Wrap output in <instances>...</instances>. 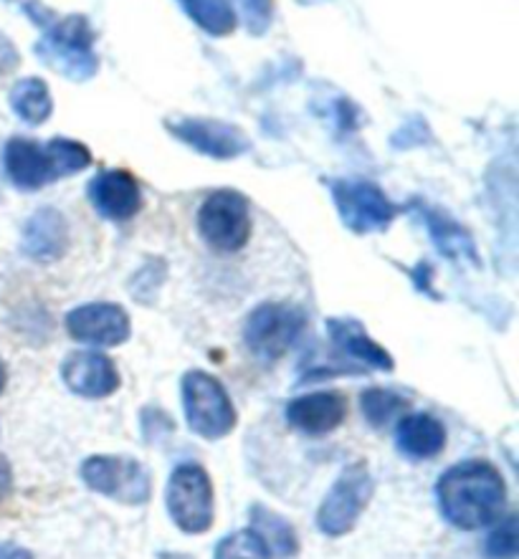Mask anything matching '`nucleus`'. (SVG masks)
<instances>
[{
  "mask_svg": "<svg viewBox=\"0 0 519 559\" xmlns=\"http://www.w3.org/2000/svg\"><path fill=\"white\" fill-rule=\"evenodd\" d=\"M186 13L211 36H228L236 28V13L228 0H178Z\"/></svg>",
  "mask_w": 519,
  "mask_h": 559,
  "instance_id": "22",
  "label": "nucleus"
},
{
  "mask_svg": "<svg viewBox=\"0 0 519 559\" xmlns=\"http://www.w3.org/2000/svg\"><path fill=\"white\" fill-rule=\"evenodd\" d=\"M167 130H170L175 138L186 142L198 153L215 159H231L236 155H244L249 150V140L241 130H236L234 124L219 122V119H175V122H167Z\"/></svg>",
  "mask_w": 519,
  "mask_h": 559,
  "instance_id": "11",
  "label": "nucleus"
},
{
  "mask_svg": "<svg viewBox=\"0 0 519 559\" xmlns=\"http://www.w3.org/2000/svg\"><path fill=\"white\" fill-rule=\"evenodd\" d=\"M90 201L104 218L125 223L142 207L138 180L125 170H104L90 182Z\"/></svg>",
  "mask_w": 519,
  "mask_h": 559,
  "instance_id": "13",
  "label": "nucleus"
},
{
  "mask_svg": "<svg viewBox=\"0 0 519 559\" xmlns=\"http://www.w3.org/2000/svg\"><path fill=\"white\" fill-rule=\"evenodd\" d=\"M61 378L71 393L82 397H109L119 388L115 362L102 353H74L63 359Z\"/></svg>",
  "mask_w": 519,
  "mask_h": 559,
  "instance_id": "12",
  "label": "nucleus"
},
{
  "mask_svg": "<svg viewBox=\"0 0 519 559\" xmlns=\"http://www.w3.org/2000/svg\"><path fill=\"white\" fill-rule=\"evenodd\" d=\"M0 559H34V555H31L26 547H19V545H11V542H3V545H0Z\"/></svg>",
  "mask_w": 519,
  "mask_h": 559,
  "instance_id": "29",
  "label": "nucleus"
},
{
  "mask_svg": "<svg viewBox=\"0 0 519 559\" xmlns=\"http://www.w3.org/2000/svg\"><path fill=\"white\" fill-rule=\"evenodd\" d=\"M82 478L92 491L125 507H142L153 497V481L138 459L92 456L82 463Z\"/></svg>",
  "mask_w": 519,
  "mask_h": 559,
  "instance_id": "8",
  "label": "nucleus"
},
{
  "mask_svg": "<svg viewBox=\"0 0 519 559\" xmlns=\"http://www.w3.org/2000/svg\"><path fill=\"white\" fill-rule=\"evenodd\" d=\"M347 418V397L338 390H325V393H309L286 405V420L297 430L309 436L330 433L342 420Z\"/></svg>",
  "mask_w": 519,
  "mask_h": 559,
  "instance_id": "14",
  "label": "nucleus"
},
{
  "mask_svg": "<svg viewBox=\"0 0 519 559\" xmlns=\"http://www.w3.org/2000/svg\"><path fill=\"white\" fill-rule=\"evenodd\" d=\"M5 380H8L5 367H3V362H0V393H3V390H5Z\"/></svg>",
  "mask_w": 519,
  "mask_h": 559,
  "instance_id": "31",
  "label": "nucleus"
},
{
  "mask_svg": "<svg viewBox=\"0 0 519 559\" xmlns=\"http://www.w3.org/2000/svg\"><path fill=\"white\" fill-rule=\"evenodd\" d=\"M67 330L76 342L94 347H117L130 340V317L117 305H84L69 311Z\"/></svg>",
  "mask_w": 519,
  "mask_h": 559,
  "instance_id": "10",
  "label": "nucleus"
},
{
  "mask_svg": "<svg viewBox=\"0 0 519 559\" xmlns=\"http://www.w3.org/2000/svg\"><path fill=\"white\" fill-rule=\"evenodd\" d=\"M398 449L415 461L436 459L446 445V428L428 413L405 415L396 430Z\"/></svg>",
  "mask_w": 519,
  "mask_h": 559,
  "instance_id": "16",
  "label": "nucleus"
},
{
  "mask_svg": "<svg viewBox=\"0 0 519 559\" xmlns=\"http://www.w3.org/2000/svg\"><path fill=\"white\" fill-rule=\"evenodd\" d=\"M23 253L38 263L59 261L69 249V223L54 207H42L23 228Z\"/></svg>",
  "mask_w": 519,
  "mask_h": 559,
  "instance_id": "15",
  "label": "nucleus"
},
{
  "mask_svg": "<svg viewBox=\"0 0 519 559\" xmlns=\"http://www.w3.org/2000/svg\"><path fill=\"white\" fill-rule=\"evenodd\" d=\"M302 330H305V314L297 307L267 301L246 319L244 342L253 357L271 365L290 353Z\"/></svg>",
  "mask_w": 519,
  "mask_h": 559,
  "instance_id": "7",
  "label": "nucleus"
},
{
  "mask_svg": "<svg viewBox=\"0 0 519 559\" xmlns=\"http://www.w3.org/2000/svg\"><path fill=\"white\" fill-rule=\"evenodd\" d=\"M484 552L489 559H515L519 552V532H517V516L509 514L507 519L494 526V532L486 539Z\"/></svg>",
  "mask_w": 519,
  "mask_h": 559,
  "instance_id": "25",
  "label": "nucleus"
},
{
  "mask_svg": "<svg viewBox=\"0 0 519 559\" xmlns=\"http://www.w3.org/2000/svg\"><path fill=\"white\" fill-rule=\"evenodd\" d=\"M198 230L211 249L221 253L241 251L251 238V207L236 190H215L198 211Z\"/></svg>",
  "mask_w": 519,
  "mask_h": 559,
  "instance_id": "6",
  "label": "nucleus"
},
{
  "mask_svg": "<svg viewBox=\"0 0 519 559\" xmlns=\"http://www.w3.org/2000/svg\"><path fill=\"white\" fill-rule=\"evenodd\" d=\"M167 514L186 534H205L215 519V493L208 471L198 463H180L167 481Z\"/></svg>",
  "mask_w": 519,
  "mask_h": 559,
  "instance_id": "4",
  "label": "nucleus"
},
{
  "mask_svg": "<svg viewBox=\"0 0 519 559\" xmlns=\"http://www.w3.org/2000/svg\"><path fill=\"white\" fill-rule=\"evenodd\" d=\"M213 559H271L263 542L251 530L228 534L219 542Z\"/></svg>",
  "mask_w": 519,
  "mask_h": 559,
  "instance_id": "24",
  "label": "nucleus"
},
{
  "mask_svg": "<svg viewBox=\"0 0 519 559\" xmlns=\"http://www.w3.org/2000/svg\"><path fill=\"white\" fill-rule=\"evenodd\" d=\"M421 215H423V221H426L430 238H434L438 251H441L444 255H449V259H453V261L467 259L471 263H476L474 241H471V236L459 226L457 221H451L446 213L436 211V207H426V205H421Z\"/></svg>",
  "mask_w": 519,
  "mask_h": 559,
  "instance_id": "20",
  "label": "nucleus"
},
{
  "mask_svg": "<svg viewBox=\"0 0 519 559\" xmlns=\"http://www.w3.org/2000/svg\"><path fill=\"white\" fill-rule=\"evenodd\" d=\"M36 53L46 67L59 71L61 76L71 79V82H86V79L97 74V56H94L92 49H79V46L42 38L36 44Z\"/></svg>",
  "mask_w": 519,
  "mask_h": 559,
  "instance_id": "19",
  "label": "nucleus"
},
{
  "mask_svg": "<svg viewBox=\"0 0 519 559\" xmlns=\"http://www.w3.org/2000/svg\"><path fill=\"white\" fill-rule=\"evenodd\" d=\"M11 107L23 122L44 124L54 111L49 86L42 79H21L11 92Z\"/></svg>",
  "mask_w": 519,
  "mask_h": 559,
  "instance_id": "21",
  "label": "nucleus"
},
{
  "mask_svg": "<svg viewBox=\"0 0 519 559\" xmlns=\"http://www.w3.org/2000/svg\"><path fill=\"white\" fill-rule=\"evenodd\" d=\"M327 332H330L334 345L345 349L353 359H361L367 367H375V370L382 372L393 370V357L378 342L367 337L363 324L355 322V319H330L327 322Z\"/></svg>",
  "mask_w": 519,
  "mask_h": 559,
  "instance_id": "17",
  "label": "nucleus"
},
{
  "mask_svg": "<svg viewBox=\"0 0 519 559\" xmlns=\"http://www.w3.org/2000/svg\"><path fill=\"white\" fill-rule=\"evenodd\" d=\"M438 509L457 530L474 532L499 522L507 504V486L489 461H464L451 466L436 484Z\"/></svg>",
  "mask_w": 519,
  "mask_h": 559,
  "instance_id": "1",
  "label": "nucleus"
},
{
  "mask_svg": "<svg viewBox=\"0 0 519 559\" xmlns=\"http://www.w3.org/2000/svg\"><path fill=\"white\" fill-rule=\"evenodd\" d=\"M182 407L190 430L205 441L226 438L238 423V413L226 388L203 370H190L182 378Z\"/></svg>",
  "mask_w": 519,
  "mask_h": 559,
  "instance_id": "3",
  "label": "nucleus"
},
{
  "mask_svg": "<svg viewBox=\"0 0 519 559\" xmlns=\"http://www.w3.org/2000/svg\"><path fill=\"white\" fill-rule=\"evenodd\" d=\"M405 407H409V401L393 393V390L370 388L361 397V411L373 428H386L388 423H393L398 415L405 413Z\"/></svg>",
  "mask_w": 519,
  "mask_h": 559,
  "instance_id": "23",
  "label": "nucleus"
},
{
  "mask_svg": "<svg viewBox=\"0 0 519 559\" xmlns=\"http://www.w3.org/2000/svg\"><path fill=\"white\" fill-rule=\"evenodd\" d=\"M13 491V471L5 459H0V501Z\"/></svg>",
  "mask_w": 519,
  "mask_h": 559,
  "instance_id": "28",
  "label": "nucleus"
},
{
  "mask_svg": "<svg viewBox=\"0 0 519 559\" xmlns=\"http://www.w3.org/2000/svg\"><path fill=\"white\" fill-rule=\"evenodd\" d=\"M251 532L263 542L271 559H292L299 552V539L294 526L282 514L263 504H253L249 511Z\"/></svg>",
  "mask_w": 519,
  "mask_h": 559,
  "instance_id": "18",
  "label": "nucleus"
},
{
  "mask_svg": "<svg viewBox=\"0 0 519 559\" xmlns=\"http://www.w3.org/2000/svg\"><path fill=\"white\" fill-rule=\"evenodd\" d=\"M157 559H193L190 555H180V552H160Z\"/></svg>",
  "mask_w": 519,
  "mask_h": 559,
  "instance_id": "30",
  "label": "nucleus"
},
{
  "mask_svg": "<svg viewBox=\"0 0 519 559\" xmlns=\"http://www.w3.org/2000/svg\"><path fill=\"white\" fill-rule=\"evenodd\" d=\"M236 5L241 11L246 28L253 36L267 34L271 21H274V0H236Z\"/></svg>",
  "mask_w": 519,
  "mask_h": 559,
  "instance_id": "26",
  "label": "nucleus"
},
{
  "mask_svg": "<svg viewBox=\"0 0 519 559\" xmlns=\"http://www.w3.org/2000/svg\"><path fill=\"white\" fill-rule=\"evenodd\" d=\"M5 173L21 190H38L69 175H76L92 165L90 147L82 142L56 138L49 145L34 140L13 138L5 145Z\"/></svg>",
  "mask_w": 519,
  "mask_h": 559,
  "instance_id": "2",
  "label": "nucleus"
},
{
  "mask_svg": "<svg viewBox=\"0 0 519 559\" xmlns=\"http://www.w3.org/2000/svg\"><path fill=\"white\" fill-rule=\"evenodd\" d=\"M332 198L338 213L353 234H375L386 230L396 218V205L388 201L378 186L367 180L332 182Z\"/></svg>",
  "mask_w": 519,
  "mask_h": 559,
  "instance_id": "9",
  "label": "nucleus"
},
{
  "mask_svg": "<svg viewBox=\"0 0 519 559\" xmlns=\"http://www.w3.org/2000/svg\"><path fill=\"white\" fill-rule=\"evenodd\" d=\"M19 63H21L19 49H15L11 38H8L5 34H0V76L11 74V71L19 69Z\"/></svg>",
  "mask_w": 519,
  "mask_h": 559,
  "instance_id": "27",
  "label": "nucleus"
},
{
  "mask_svg": "<svg viewBox=\"0 0 519 559\" xmlns=\"http://www.w3.org/2000/svg\"><path fill=\"white\" fill-rule=\"evenodd\" d=\"M375 493V478L363 461L342 468L338 481L327 491L317 511V526L327 537H345L355 530L357 519L370 504Z\"/></svg>",
  "mask_w": 519,
  "mask_h": 559,
  "instance_id": "5",
  "label": "nucleus"
}]
</instances>
